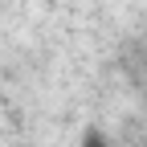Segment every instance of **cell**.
<instances>
[{"label": "cell", "instance_id": "6da1fadb", "mask_svg": "<svg viewBox=\"0 0 147 147\" xmlns=\"http://www.w3.org/2000/svg\"><path fill=\"white\" fill-rule=\"evenodd\" d=\"M86 147H106V135H98V131H90V135H86Z\"/></svg>", "mask_w": 147, "mask_h": 147}]
</instances>
